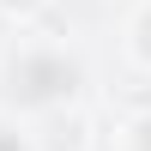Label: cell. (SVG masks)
Instances as JSON below:
<instances>
[{"instance_id":"1","label":"cell","mask_w":151,"mask_h":151,"mask_svg":"<svg viewBox=\"0 0 151 151\" xmlns=\"http://www.w3.org/2000/svg\"><path fill=\"white\" fill-rule=\"evenodd\" d=\"M79 85H85L79 55L48 48V42H30V48H18V60L6 67V103L12 109H60V103L79 97Z\"/></svg>"},{"instance_id":"2","label":"cell","mask_w":151,"mask_h":151,"mask_svg":"<svg viewBox=\"0 0 151 151\" xmlns=\"http://www.w3.org/2000/svg\"><path fill=\"white\" fill-rule=\"evenodd\" d=\"M127 48H133V60H145L151 67V6L133 18V30H127Z\"/></svg>"},{"instance_id":"3","label":"cell","mask_w":151,"mask_h":151,"mask_svg":"<svg viewBox=\"0 0 151 151\" xmlns=\"http://www.w3.org/2000/svg\"><path fill=\"white\" fill-rule=\"evenodd\" d=\"M0 151H36V145H30V133H24L18 121H6V115H0Z\"/></svg>"},{"instance_id":"4","label":"cell","mask_w":151,"mask_h":151,"mask_svg":"<svg viewBox=\"0 0 151 151\" xmlns=\"http://www.w3.org/2000/svg\"><path fill=\"white\" fill-rule=\"evenodd\" d=\"M127 145H133V151H151V115H139V121L127 127Z\"/></svg>"},{"instance_id":"5","label":"cell","mask_w":151,"mask_h":151,"mask_svg":"<svg viewBox=\"0 0 151 151\" xmlns=\"http://www.w3.org/2000/svg\"><path fill=\"white\" fill-rule=\"evenodd\" d=\"M36 6H42V0H0V12H6V18H12V12H36Z\"/></svg>"},{"instance_id":"6","label":"cell","mask_w":151,"mask_h":151,"mask_svg":"<svg viewBox=\"0 0 151 151\" xmlns=\"http://www.w3.org/2000/svg\"><path fill=\"white\" fill-rule=\"evenodd\" d=\"M0 36H6V12H0Z\"/></svg>"}]
</instances>
